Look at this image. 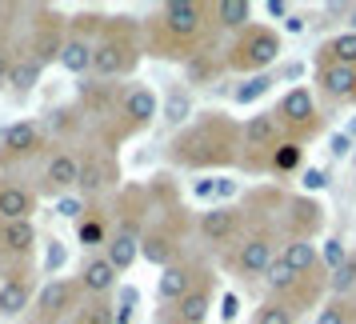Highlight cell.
Instances as JSON below:
<instances>
[{
	"instance_id": "obj_1",
	"label": "cell",
	"mask_w": 356,
	"mask_h": 324,
	"mask_svg": "<svg viewBox=\"0 0 356 324\" xmlns=\"http://www.w3.org/2000/svg\"><path fill=\"white\" fill-rule=\"evenodd\" d=\"M164 161L180 172H220L241 168V120H232L225 108L196 113L164 148Z\"/></svg>"
},
{
	"instance_id": "obj_2",
	"label": "cell",
	"mask_w": 356,
	"mask_h": 324,
	"mask_svg": "<svg viewBox=\"0 0 356 324\" xmlns=\"http://www.w3.org/2000/svg\"><path fill=\"white\" fill-rule=\"evenodd\" d=\"M216 17L212 0H164L145 20V52L156 60H188L200 49L216 44Z\"/></svg>"
},
{
	"instance_id": "obj_3",
	"label": "cell",
	"mask_w": 356,
	"mask_h": 324,
	"mask_svg": "<svg viewBox=\"0 0 356 324\" xmlns=\"http://www.w3.org/2000/svg\"><path fill=\"white\" fill-rule=\"evenodd\" d=\"M152 209H148V225H145V241H140V260H148L152 268H168L180 257H188V236H193V216L180 200L177 184L168 177H161L156 184H148Z\"/></svg>"
},
{
	"instance_id": "obj_4",
	"label": "cell",
	"mask_w": 356,
	"mask_h": 324,
	"mask_svg": "<svg viewBox=\"0 0 356 324\" xmlns=\"http://www.w3.org/2000/svg\"><path fill=\"white\" fill-rule=\"evenodd\" d=\"M148 209L152 196L148 184H124L113 200V236L104 244V257L116 273H129L132 264L140 260V241H145V225H148Z\"/></svg>"
},
{
	"instance_id": "obj_5",
	"label": "cell",
	"mask_w": 356,
	"mask_h": 324,
	"mask_svg": "<svg viewBox=\"0 0 356 324\" xmlns=\"http://www.w3.org/2000/svg\"><path fill=\"white\" fill-rule=\"evenodd\" d=\"M145 20L136 17H108L104 20V33L97 40V52H92V72L97 81H120V76H132L140 60H145Z\"/></svg>"
},
{
	"instance_id": "obj_6",
	"label": "cell",
	"mask_w": 356,
	"mask_h": 324,
	"mask_svg": "<svg viewBox=\"0 0 356 324\" xmlns=\"http://www.w3.org/2000/svg\"><path fill=\"white\" fill-rule=\"evenodd\" d=\"M225 72L236 76H260L284 56V36L273 24H248L244 33H236L225 49Z\"/></svg>"
},
{
	"instance_id": "obj_7",
	"label": "cell",
	"mask_w": 356,
	"mask_h": 324,
	"mask_svg": "<svg viewBox=\"0 0 356 324\" xmlns=\"http://www.w3.org/2000/svg\"><path fill=\"white\" fill-rule=\"evenodd\" d=\"M68 17L56 13L52 4H29V24H24V40L20 52L33 56L36 65L49 72L52 65H60V49H65Z\"/></svg>"
},
{
	"instance_id": "obj_8",
	"label": "cell",
	"mask_w": 356,
	"mask_h": 324,
	"mask_svg": "<svg viewBox=\"0 0 356 324\" xmlns=\"http://www.w3.org/2000/svg\"><path fill=\"white\" fill-rule=\"evenodd\" d=\"M273 113H276V120H280V129H284V140L308 145V140H316L324 132V113H321V104H316V92H312L308 84L289 88L284 97L276 100Z\"/></svg>"
},
{
	"instance_id": "obj_9",
	"label": "cell",
	"mask_w": 356,
	"mask_h": 324,
	"mask_svg": "<svg viewBox=\"0 0 356 324\" xmlns=\"http://www.w3.org/2000/svg\"><path fill=\"white\" fill-rule=\"evenodd\" d=\"M104 13H76L68 17V33H65V49H60V68L68 76L84 81L92 72V52H97V40L104 33Z\"/></svg>"
},
{
	"instance_id": "obj_10",
	"label": "cell",
	"mask_w": 356,
	"mask_h": 324,
	"mask_svg": "<svg viewBox=\"0 0 356 324\" xmlns=\"http://www.w3.org/2000/svg\"><path fill=\"white\" fill-rule=\"evenodd\" d=\"M88 136V132H84ZM120 184V161H116L113 148H104L97 136H88V145L81 152V184H76V193L84 200H100V196L116 188Z\"/></svg>"
},
{
	"instance_id": "obj_11",
	"label": "cell",
	"mask_w": 356,
	"mask_h": 324,
	"mask_svg": "<svg viewBox=\"0 0 356 324\" xmlns=\"http://www.w3.org/2000/svg\"><path fill=\"white\" fill-rule=\"evenodd\" d=\"M324 220H328V209L316 196L292 193V196H284V209L276 216V228H280V241H316L324 232Z\"/></svg>"
},
{
	"instance_id": "obj_12",
	"label": "cell",
	"mask_w": 356,
	"mask_h": 324,
	"mask_svg": "<svg viewBox=\"0 0 356 324\" xmlns=\"http://www.w3.org/2000/svg\"><path fill=\"white\" fill-rule=\"evenodd\" d=\"M84 300V289L81 280H72V276H52L40 284L33 300V324H65Z\"/></svg>"
},
{
	"instance_id": "obj_13",
	"label": "cell",
	"mask_w": 356,
	"mask_h": 324,
	"mask_svg": "<svg viewBox=\"0 0 356 324\" xmlns=\"http://www.w3.org/2000/svg\"><path fill=\"white\" fill-rule=\"evenodd\" d=\"M212 300H216V268H204V276L180 296L177 305L156 308V324H209Z\"/></svg>"
},
{
	"instance_id": "obj_14",
	"label": "cell",
	"mask_w": 356,
	"mask_h": 324,
	"mask_svg": "<svg viewBox=\"0 0 356 324\" xmlns=\"http://www.w3.org/2000/svg\"><path fill=\"white\" fill-rule=\"evenodd\" d=\"M76 184H81V152L68 145H56L44 156V168H40V180H36L33 188L36 196H68L76 193Z\"/></svg>"
},
{
	"instance_id": "obj_15",
	"label": "cell",
	"mask_w": 356,
	"mask_h": 324,
	"mask_svg": "<svg viewBox=\"0 0 356 324\" xmlns=\"http://www.w3.org/2000/svg\"><path fill=\"white\" fill-rule=\"evenodd\" d=\"M196 236L209 244L212 252L225 257L228 248L244 236V209L241 204H212L209 212H200V220H196Z\"/></svg>"
},
{
	"instance_id": "obj_16",
	"label": "cell",
	"mask_w": 356,
	"mask_h": 324,
	"mask_svg": "<svg viewBox=\"0 0 356 324\" xmlns=\"http://www.w3.org/2000/svg\"><path fill=\"white\" fill-rule=\"evenodd\" d=\"M4 276H0V316H24L36 300V273L33 264H0Z\"/></svg>"
},
{
	"instance_id": "obj_17",
	"label": "cell",
	"mask_w": 356,
	"mask_h": 324,
	"mask_svg": "<svg viewBox=\"0 0 356 324\" xmlns=\"http://www.w3.org/2000/svg\"><path fill=\"white\" fill-rule=\"evenodd\" d=\"M116 104H120V84L116 81H97V76H84L76 84V108L88 120V129H100L116 116Z\"/></svg>"
},
{
	"instance_id": "obj_18",
	"label": "cell",
	"mask_w": 356,
	"mask_h": 324,
	"mask_svg": "<svg viewBox=\"0 0 356 324\" xmlns=\"http://www.w3.org/2000/svg\"><path fill=\"white\" fill-rule=\"evenodd\" d=\"M40 152H44V124L40 120H13L0 132V168L33 161Z\"/></svg>"
},
{
	"instance_id": "obj_19",
	"label": "cell",
	"mask_w": 356,
	"mask_h": 324,
	"mask_svg": "<svg viewBox=\"0 0 356 324\" xmlns=\"http://www.w3.org/2000/svg\"><path fill=\"white\" fill-rule=\"evenodd\" d=\"M204 268H209V260L193 257V252H188V257H180L177 264H168V268L156 276V305H161V308L164 305H177L180 296L193 289L200 276H204Z\"/></svg>"
},
{
	"instance_id": "obj_20",
	"label": "cell",
	"mask_w": 356,
	"mask_h": 324,
	"mask_svg": "<svg viewBox=\"0 0 356 324\" xmlns=\"http://www.w3.org/2000/svg\"><path fill=\"white\" fill-rule=\"evenodd\" d=\"M36 248H40V232L33 220L0 225V264H33Z\"/></svg>"
},
{
	"instance_id": "obj_21",
	"label": "cell",
	"mask_w": 356,
	"mask_h": 324,
	"mask_svg": "<svg viewBox=\"0 0 356 324\" xmlns=\"http://www.w3.org/2000/svg\"><path fill=\"white\" fill-rule=\"evenodd\" d=\"M108 236H113V204H104V200H88V212L76 220V244L92 257L97 248L108 244Z\"/></svg>"
},
{
	"instance_id": "obj_22",
	"label": "cell",
	"mask_w": 356,
	"mask_h": 324,
	"mask_svg": "<svg viewBox=\"0 0 356 324\" xmlns=\"http://www.w3.org/2000/svg\"><path fill=\"white\" fill-rule=\"evenodd\" d=\"M312 72H316V88H321L324 100L356 104V68L353 65H328V60H316Z\"/></svg>"
},
{
	"instance_id": "obj_23",
	"label": "cell",
	"mask_w": 356,
	"mask_h": 324,
	"mask_svg": "<svg viewBox=\"0 0 356 324\" xmlns=\"http://www.w3.org/2000/svg\"><path fill=\"white\" fill-rule=\"evenodd\" d=\"M36 204H40L36 188H29L17 177H0V225H8V220H33Z\"/></svg>"
},
{
	"instance_id": "obj_24",
	"label": "cell",
	"mask_w": 356,
	"mask_h": 324,
	"mask_svg": "<svg viewBox=\"0 0 356 324\" xmlns=\"http://www.w3.org/2000/svg\"><path fill=\"white\" fill-rule=\"evenodd\" d=\"M180 72H184V88H212V84L225 76V52H220V44H212V49H200L196 56H188L184 65H180Z\"/></svg>"
},
{
	"instance_id": "obj_25",
	"label": "cell",
	"mask_w": 356,
	"mask_h": 324,
	"mask_svg": "<svg viewBox=\"0 0 356 324\" xmlns=\"http://www.w3.org/2000/svg\"><path fill=\"white\" fill-rule=\"evenodd\" d=\"M116 276H120V273L108 264V257H104V252H92V257L81 264L76 280H81V289H84L88 300H104V296L116 289Z\"/></svg>"
},
{
	"instance_id": "obj_26",
	"label": "cell",
	"mask_w": 356,
	"mask_h": 324,
	"mask_svg": "<svg viewBox=\"0 0 356 324\" xmlns=\"http://www.w3.org/2000/svg\"><path fill=\"white\" fill-rule=\"evenodd\" d=\"M196 116V97H193V88H184V84H172V88H164V97H161V124L164 129H172L180 132L188 120Z\"/></svg>"
},
{
	"instance_id": "obj_27",
	"label": "cell",
	"mask_w": 356,
	"mask_h": 324,
	"mask_svg": "<svg viewBox=\"0 0 356 324\" xmlns=\"http://www.w3.org/2000/svg\"><path fill=\"white\" fill-rule=\"evenodd\" d=\"M276 257L289 264L296 276H321V273H328L324 268V260H321V248L312 241H280V252Z\"/></svg>"
},
{
	"instance_id": "obj_28",
	"label": "cell",
	"mask_w": 356,
	"mask_h": 324,
	"mask_svg": "<svg viewBox=\"0 0 356 324\" xmlns=\"http://www.w3.org/2000/svg\"><path fill=\"white\" fill-rule=\"evenodd\" d=\"M212 17H216V29L220 33H232V36L244 33L248 24H257L248 0H212Z\"/></svg>"
},
{
	"instance_id": "obj_29",
	"label": "cell",
	"mask_w": 356,
	"mask_h": 324,
	"mask_svg": "<svg viewBox=\"0 0 356 324\" xmlns=\"http://www.w3.org/2000/svg\"><path fill=\"white\" fill-rule=\"evenodd\" d=\"M40 76H44V68L36 65L33 56L17 52V60L8 68V92H13V97H29L36 84H40Z\"/></svg>"
},
{
	"instance_id": "obj_30",
	"label": "cell",
	"mask_w": 356,
	"mask_h": 324,
	"mask_svg": "<svg viewBox=\"0 0 356 324\" xmlns=\"http://www.w3.org/2000/svg\"><path fill=\"white\" fill-rule=\"evenodd\" d=\"M292 172H305V145L280 140L268 156V177H292Z\"/></svg>"
},
{
	"instance_id": "obj_31",
	"label": "cell",
	"mask_w": 356,
	"mask_h": 324,
	"mask_svg": "<svg viewBox=\"0 0 356 324\" xmlns=\"http://www.w3.org/2000/svg\"><path fill=\"white\" fill-rule=\"evenodd\" d=\"M316 60H328V65H353L356 68V33H337L328 36L321 44V52H316Z\"/></svg>"
},
{
	"instance_id": "obj_32",
	"label": "cell",
	"mask_w": 356,
	"mask_h": 324,
	"mask_svg": "<svg viewBox=\"0 0 356 324\" xmlns=\"http://www.w3.org/2000/svg\"><path fill=\"white\" fill-rule=\"evenodd\" d=\"M328 296L340 300H356V252H348V260L328 273Z\"/></svg>"
},
{
	"instance_id": "obj_33",
	"label": "cell",
	"mask_w": 356,
	"mask_h": 324,
	"mask_svg": "<svg viewBox=\"0 0 356 324\" xmlns=\"http://www.w3.org/2000/svg\"><path fill=\"white\" fill-rule=\"evenodd\" d=\"M49 129L56 132V136H76V132H88V120L81 116L76 100H72V104H65V108H52L49 113Z\"/></svg>"
},
{
	"instance_id": "obj_34",
	"label": "cell",
	"mask_w": 356,
	"mask_h": 324,
	"mask_svg": "<svg viewBox=\"0 0 356 324\" xmlns=\"http://www.w3.org/2000/svg\"><path fill=\"white\" fill-rule=\"evenodd\" d=\"M273 84H276V76L273 72H260V76H244L236 88H232V104H252V100H260L264 92H273Z\"/></svg>"
},
{
	"instance_id": "obj_35",
	"label": "cell",
	"mask_w": 356,
	"mask_h": 324,
	"mask_svg": "<svg viewBox=\"0 0 356 324\" xmlns=\"http://www.w3.org/2000/svg\"><path fill=\"white\" fill-rule=\"evenodd\" d=\"M353 321H356V300L328 296V300L316 308V324H353Z\"/></svg>"
},
{
	"instance_id": "obj_36",
	"label": "cell",
	"mask_w": 356,
	"mask_h": 324,
	"mask_svg": "<svg viewBox=\"0 0 356 324\" xmlns=\"http://www.w3.org/2000/svg\"><path fill=\"white\" fill-rule=\"evenodd\" d=\"M252 324H296V316H292V312L280 305V300H264V305L257 308Z\"/></svg>"
},
{
	"instance_id": "obj_37",
	"label": "cell",
	"mask_w": 356,
	"mask_h": 324,
	"mask_svg": "<svg viewBox=\"0 0 356 324\" xmlns=\"http://www.w3.org/2000/svg\"><path fill=\"white\" fill-rule=\"evenodd\" d=\"M328 184H332V172H328V168H305V172H300V193H308V196L324 193Z\"/></svg>"
},
{
	"instance_id": "obj_38",
	"label": "cell",
	"mask_w": 356,
	"mask_h": 324,
	"mask_svg": "<svg viewBox=\"0 0 356 324\" xmlns=\"http://www.w3.org/2000/svg\"><path fill=\"white\" fill-rule=\"evenodd\" d=\"M56 212H60L65 220H72V225H76L84 212H88V200H84L81 193H68V196H60V200H56Z\"/></svg>"
},
{
	"instance_id": "obj_39",
	"label": "cell",
	"mask_w": 356,
	"mask_h": 324,
	"mask_svg": "<svg viewBox=\"0 0 356 324\" xmlns=\"http://www.w3.org/2000/svg\"><path fill=\"white\" fill-rule=\"evenodd\" d=\"M321 260H324V268H328V273H332V268H340V264L348 260L344 241H340V236H328V241H324V248H321Z\"/></svg>"
},
{
	"instance_id": "obj_40",
	"label": "cell",
	"mask_w": 356,
	"mask_h": 324,
	"mask_svg": "<svg viewBox=\"0 0 356 324\" xmlns=\"http://www.w3.org/2000/svg\"><path fill=\"white\" fill-rule=\"evenodd\" d=\"M65 260H68V248L60 241H49V244H44V268H40V273L52 280V273H56V268H65Z\"/></svg>"
},
{
	"instance_id": "obj_41",
	"label": "cell",
	"mask_w": 356,
	"mask_h": 324,
	"mask_svg": "<svg viewBox=\"0 0 356 324\" xmlns=\"http://www.w3.org/2000/svg\"><path fill=\"white\" fill-rule=\"evenodd\" d=\"M353 136H348V132H337V136H332V140H328V152H332V156H337V161H344V156H353Z\"/></svg>"
},
{
	"instance_id": "obj_42",
	"label": "cell",
	"mask_w": 356,
	"mask_h": 324,
	"mask_svg": "<svg viewBox=\"0 0 356 324\" xmlns=\"http://www.w3.org/2000/svg\"><path fill=\"white\" fill-rule=\"evenodd\" d=\"M236 312H241V296H236V292H225V296H220V321L232 324Z\"/></svg>"
},
{
	"instance_id": "obj_43",
	"label": "cell",
	"mask_w": 356,
	"mask_h": 324,
	"mask_svg": "<svg viewBox=\"0 0 356 324\" xmlns=\"http://www.w3.org/2000/svg\"><path fill=\"white\" fill-rule=\"evenodd\" d=\"M305 72H308V65H305V60H289V65H280V81H289L292 88H296V81H300Z\"/></svg>"
},
{
	"instance_id": "obj_44",
	"label": "cell",
	"mask_w": 356,
	"mask_h": 324,
	"mask_svg": "<svg viewBox=\"0 0 356 324\" xmlns=\"http://www.w3.org/2000/svg\"><path fill=\"white\" fill-rule=\"evenodd\" d=\"M193 196L196 200H216V177H200L193 184Z\"/></svg>"
},
{
	"instance_id": "obj_45",
	"label": "cell",
	"mask_w": 356,
	"mask_h": 324,
	"mask_svg": "<svg viewBox=\"0 0 356 324\" xmlns=\"http://www.w3.org/2000/svg\"><path fill=\"white\" fill-rule=\"evenodd\" d=\"M17 60V52L13 49H0V88H8V68Z\"/></svg>"
},
{
	"instance_id": "obj_46",
	"label": "cell",
	"mask_w": 356,
	"mask_h": 324,
	"mask_svg": "<svg viewBox=\"0 0 356 324\" xmlns=\"http://www.w3.org/2000/svg\"><path fill=\"white\" fill-rule=\"evenodd\" d=\"M305 29H308V17H305V13H292V17L284 20V33H289V36L305 33Z\"/></svg>"
},
{
	"instance_id": "obj_47",
	"label": "cell",
	"mask_w": 356,
	"mask_h": 324,
	"mask_svg": "<svg viewBox=\"0 0 356 324\" xmlns=\"http://www.w3.org/2000/svg\"><path fill=\"white\" fill-rule=\"evenodd\" d=\"M264 8H268V17H284V20L292 17V8H289V4H284V0H268Z\"/></svg>"
},
{
	"instance_id": "obj_48",
	"label": "cell",
	"mask_w": 356,
	"mask_h": 324,
	"mask_svg": "<svg viewBox=\"0 0 356 324\" xmlns=\"http://www.w3.org/2000/svg\"><path fill=\"white\" fill-rule=\"evenodd\" d=\"M136 300H140V292L129 284V289H120V305H116V308H136Z\"/></svg>"
},
{
	"instance_id": "obj_49",
	"label": "cell",
	"mask_w": 356,
	"mask_h": 324,
	"mask_svg": "<svg viewBox=\"0 0 356 324\" xmlns=\"http://www.w3.org/2000/svg\"><path fill=\"white\" fill-rule=\"evenodd\" d=\"M344 17H348V33H356V0L348 4V13H344Z\"/></svg>"
},
{
	"instance_id": "obj_50",
	"label": "cell",
	"mask_w": 356,
	"mask_h": 324,
	"mask_svg": "<svg viewBox=\"0 0 356 324\" xmlns=\"http://www.w3.org/2000/svg\"><path fill=\"white\" fill-rule=\"evenodd\" d=\"M353 164H356V148H353Z\"/></svg>"
},
{
	"instance_id": "obj_51",
	"label": "cell",
	"mask_w": 356,
	"mask_h": 324,
	"mask_svg": "<svg viewBox=\"0 0 356 324\" xmlns=\"http://www.w3.org/2000/svg\"><path fill=\"white\" fill-rule=\"evenodd\" d=\"M353 324H356V321H353Z\"/></svg>"
}]
</instances>
